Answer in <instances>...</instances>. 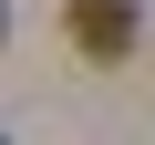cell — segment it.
I'll list each match as a JSON object with an SVG mask.
<instances>
[{"label":"cell","instance_id":"7a4b0ae2","mask_svg":"<svg viewBox=\"0 0 155 145\" xmlns=\"http://www.w3.org/2000/svg\"><path fill=\"white\" fill-rule=\"evenodd\" d=\"M0 31H11V11H0Z\"/></svg>","mask_w":155,"mask_h":145},{"label":"cell","instance_id":"6da1fadb","mask_svg":"<svg viewBox=\"0 0 155 145\" xmlns=\"http://www.w3.org/2000/svg\"><path fill=\"white\" fill-rule=\"evenodd\" d=\"M62 31H72V52L124 62V52H134V0H72V11H62Z\"/></svg>","mask_w":155,"mask_h":145}]
</instances>
